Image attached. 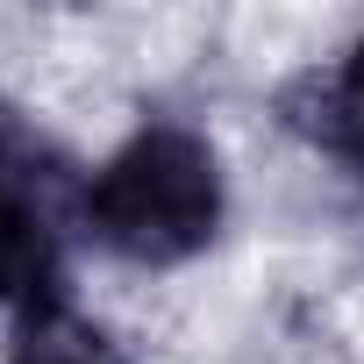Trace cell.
I'll return each instance as SVG.
<instances>
[{
  "label": "cell",
  "instance_id": "cell-1",
  "mask_svg": "<svg viewBox=\"0 0 364 364\" xmlns=\"http://www.w3.org/2000/svg\"><path fill=\"white\" fill-rule=\"evenodd\" d=\"M86 229L129 264H186L222 229V164L208 136L143 122L86 186Z\"/></svg>",
  "mask_w": 364,
  "mask_h": 364
},
{
  "label": "cell",
  "instance_id": "cell-2",
  "mask_svg": "<svg viewBox=\"0 0 364 364\" xmlns=\"http://www.w3.org/2000/svg\"><path fill=\"white\" fill-rule=\"evenodd\" d=\"M8 364H129V357L107 343V328L79 321L72 307H36V314L22 321Z\"/></svg>",
  "mask_w": 364,
  "mask_h": 364
},
{
  "label": "cell",
  "instance_id": "cell-3",
  "mask_svg": "<svg viewBox=\"0 0 364 364\" xmlns=\"http://www.w3.org/2000/svg\"><path fill=\"white\" fill-rule=\"evenodd\" d=\"M43 272H50V229L8 178H0V300L36 293Z\"/></svg>",
  "mask_w": 364,
  "mask_h": 364
},
{
  "label": "cell",
  "instance_id": "cell-4",
  "mask_svg": "<svg viewBox=\"0 0 364 364\" xmlns=\"http://www.w3.org/2000/svg\"><path fill=\"white\" fill-rule=\"evenodd\" d=\"M321 143L364 178V43L328 72V86H321Z\"/></svg>",
  "mask_w": 364,
  "mask_h": 364
}]
</instances>
